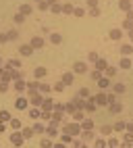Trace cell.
Wrapping results in <instances>:
<instances>
[{"instance_id": "obj_5", "label": "cell", "mask_w": 133, "mask_h": 148, "mask_svg": "<svg viewBox=\"0 0 133 148\" xmlns=\"http://www.w3.org/2000/svg\"><path fill=\"white\" fill-rule=\"evenodd\" d=\"M52 42H54V44H58V42H60V36H56V33H54V36H52Z\"/></svg>"}, {"instance_id": "obj_1", "label": "cell", "mask_w": 133, "mask_h": 148, "mask_svg": "<svg viewBox=\"0 0 133 148\" xmlns=\"http://www.w3.org/2000/svg\"><path fill=\"white\" fill-rule=\"evenodd\" d=\"M85 69H87V67H85V63H75V71H77V73H83Z\"/></svg>"}, {"instance_id": "obj_2", "label": "cell", "mask_w": 133, "mask_h": 148, "mask_svg": "<svg viewBox=\"0 0 133 148\" xmlns=\"http://www.w3.org/2000/svg\"><path fill=\"white\" fill-rule=\"evenodd\" d=\"M110 38H114V40H117V38H121V31H119V29H114V31H110Z\"/></svg>"}, {"instance_id": "obj_4", "label": "cell", "mask_w": 133, "mask_h": 148, "mask_svg": "<svg viewBox=\"0 0 133 148\" xmlns=\"http://www.w3.org/2000/svg\"><path fill=\"white\" fill-rule=\"evenodd\" d=\"M71 81H73V75H71V73L65 75V84H71Z\"/></svg>"}, {"instance_id": "obj_3", "label": "cell", "mask_w": 133, "mask_h": 148, "mask_svg": "<svg viewBox=\"0 0 133 148\" xmlns=\"http://www.w3.org/2000/svg\"><path fill=\"white\" fill-rule=\"evenodd\" d=\"M21 52H23V54H29L31 48H29V46H23V48H21Z\"/></svg>"}]
</instances>
